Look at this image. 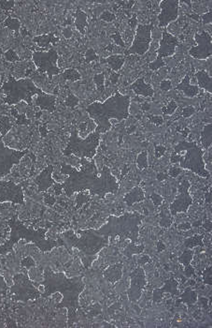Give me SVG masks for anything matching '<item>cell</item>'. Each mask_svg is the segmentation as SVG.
Wrapping results in <instances>:
<instances>
[{
  "label": "cell",
  "mask_w": 212,
  "mask_h": 328,
  "mask_svg": "<svg viewBox=\"0 0 212 328\" xmlns=\"http://www.w3.org/2000/svg\"><path fill=\"white\" fill-rule=\"evenodd\" d=\"M201 142L203 146L208 149L212 145V124L207 125L202 132V137H201Z\"/></svg>",
  "instance_id": "obj_22"
},
{
  "label": "cell",
  "mask_w": 212,
  "mask_h": 328,
  "mask_svg": "<svg viewBox=\"0 0 212 328\" xmlns=\"http://www.w3.org/2000/svg\"><path fill=\"white\" fill-rule=\"evenodd\" d=\"M52 171H53V167L50 166L36 178V183L39 186V190H45L51 184H53V180L51 178V175L53 173Z\"/></svg>",
  "instance_id": "obj_19"
},
{
  "label": "cell",
  "mask_w": 212,
  "mask_h": 328,
  "mask_svg": "<svg viewBox=\"0 0 212 328\" xmlns=\"http://www.w3.org/2000/svg\"><path fill=\"white\" fill-rule=\"evenodd\" d=\"M178 0L160 1L161 12L158 15L159 27H166L168 24L178 18Z\"/></svg>",
  "instance_id": "obj_11"
},
{
  "label": "cell",
  "mask_w": 212,
  "mask_h": 328,
  "mask_svg": "<svg viewBox=\"0 0 212 328\" xmlns=\"http://www.w3.org/2000/svg\"><path fill=\"white\" fill-rule=\"evenodd\" d=\"M109 67L114 71H119L125 62V58L123 55H112L105 60Z\"/></svg>",
  "instance_id": "obj_21"
},
{
  "label": "cell",
  "mask_w": 212,
  "mask_h": 328,
  "mask_svg": "<svg viewBox=\"0 0 212 328\" xmlns=\"http://www.w3.org/2000/svg\"><path fill=\"white\" fill-rule=\"evenodd\" d=\"M141 216L137 213H126L121 217H110L107 223L97 232L100 234L120 235L135 240L138 237Z\"/></svg>",
  "instance_id": "obj_5"
},
{
  "label": "cell",
  "mask_w": 212,
  "mask_h": 328,
  "mask_svg": "<svg viewBox=\"0 0 212 328\" xmlns=\"http://www.w3.org/2000/svg\"><path fill=\"white\" fill-rule=\"evenodd\" d=\"M169 174H170V176H173V177H176V176H178V175L180 174V169H178V168H173V169L170 170Z\"/></svg>",
  "instance_id": "obj_35"
},
{
  "label": "cell",
  "mask_w": 212,
  "mask_h": 328,
  "mask_svg": "<svg viewBox=\"0 0 212 328\" xmlns=\"http://www.w3.org/2000/svg\"><path fill=\"white\" fill-rule=\"evenodd\" d=\"M119 77H120V74H118V73H113V74L111 75V81H112V82H113V83H116L117 81H118Z\"/></svg>",
  "instance_id": "obj_37"
},
{
  "label": "cell",
  "mask_w": 212,
  "mask_h": 328,
  "mask_svg": "<svg viewBox=\"0 0 212 328\" xmlns=\"http://www.w3.org/2000/svg\"><path fill=\"white\" fill-rule=\"evenodd\" d=\"M100 18H101L102 20H104L105 22L110 23V22H112V21H114V20L116 19V16H115V14H113V13H111L110 12L106 11V12H104L101 14Z\"/></svg>",
  "instance_id": "obj_27"
},
{
  "label": "cell",
  "mask_w": 212,
  "mask_h": 328,
  "mask_svg": "<svg viewBox=\"0 0 212 328\" xmlns=\"http://www.w3.org/2000/svg\"><path fill=\"white\" fill-rule=\"evenodd\" d=\"M12 202L24 203V191L22 187L12 181H0V203Z\"/></svg>",
  "instance_id": "obj_12"
},
{
  "label": "cell",
  "mask_w": 212,
  "mask_h": 328,
  "mask_svg": "<svg viewBox=\"0 0 212 328\" xmlns=\"http://www.w3.org/2000/svg\"><path fill=\"white\" fill-rule=\"evenodd\" d=\"M100 142V133L94 131L85 138H82L77 129L71 131V137L67 148L64 150L65 155H75L82 159H93Z\"/></svg>",
  "instance_id": "obj_6"
},
{
  "label": "cell",
  "mask_w": 212,
  "mask_h": 328,
  "mask_svg": "<svg viewBox=\"0 0 212 328\" xmlns=\"http://www.w3.org/2000/svg\"><path fill=\"white\" fill-rule=\"evenodd\" d=\"M0 55H2V50L0 49Z\"/></svg>",
  "instance_id": "obj_39"
},
{
  "label": "cell",
  "mask_w": 212,
  "mask_h": 328,
  "mask_svg": "<svg viewBox=\"0 0 212 328\" xmlns=\"http://www.w3.org/2000/svg\"><path fill=\"white\" fill-rule=\"evenodd\" d=\"M128 23H129V25L131 26L133 32H135V30H136V28H137V26H138V24H137V16L134 15V16L130 19Z\"/></svg>",
  "instance_id": "obj_34"
},
{
  "label": "cell",
  "mask_w": 212,
  "mask_h": 328,
  "mask_svg": "<svg viewBox=\"0 0 212 328\" xmlns=\"http://www.w3.org/2000/svg\"><path fill=\"white\" fill-rule=\"evenodd\" d=\"M194 113V108L193 106H187L182 111V115H183V117H191Z\"/></svg>",
  "instance_id": "obj_33"
},
{
  "label": "cell",
  "mask_w": 212,
  "mask_h": 328,
  "mask_svg": "<svg viewBox=\"0 0 212 328\" xmlns=\"http://www.w3.org/2000/svg\"><path fill=\"white\" fill-rule=\"evenodd\" d=\"M178 91H182L188 98H194L199 94V87L194 84H191L189 74L185 75L182 81L179 82L176 87Z\"/></svg>",
  "instance_id": "obj_17"
},
{
  "label": "cell",
  "mask_w": 212,
  "mask_h": 328,
  "mask_svg": "<svg viewBox=\"0 0 212 328\" xmlns=\"http://www.w3.org/2000/svg\"><path fill=\"white\" fill-rule=\"evenodd\" d=\"M138 164H139V167L141 169H144L148 166V163H147V152H142L139 158H138Z\"/></svg>",
  "instance_id": "obj_25"
},
{
  "label": "cell",
  "mask_w": 212,
  "mask_h": 328,
  "mask_svg": "<svg viewBox=\"0 0 212 328\" xmlns=\"http://www.w3.org/2000/svg\"><path fill=\"white\" fill-rule=\"evenodd\" d=\"M2 90L5 94V102L9 105H14L21 102H25L28 105L33 104V97L44 93L30 78L14 79L11 77L4 82Z\"/></svg>",
  "instance_id": "obj_4"
},
{
  "label": "cell",
  "mask_w": 212,
  "mask_h": 328,
  "mask_svg": "<svg viewBox=\"0 0 212 328\" xmlns=\"http://www.w3.org/2000/svg\"><path fill=\"white\" fill-rule=\"evenodd\" d=\"M56 97L53 95L44 93L36 96L35 103L41 110H47L49 112H53L55 109Z\"/></svg>",
  "instance_id": "obj_16"
},
{
  "label": "cell",
  "mask_w": 212,
  "mask_h": 328,
  "mask_svg": "<svg viewBox=\"0 0 212 328\" xmlns=\"http://www.w3.org/2000/svg\"><path fill=\"white\" fill-rule=\"evenodd\" d=\"M177 108V103L174 101H171L167 105L163 108V113L165 115H172Z\"/></svg>",
  "instance_id": "obj_23"
},
{
  "label": "cell",
  "mask_w": 212,
  "mask_h": 328,
  "mask_svg": "<svg viewBox=\"0 0 212 328\" xmlns=\"http://www.w3.org/2000/svg\"><path fill=\"white\" fill-rule=\"evenodd\" d=\"M151 108V106H150V104H148V103H144V104H142V109L144 110V111H147V110H149Z\"/></svg>",
  "instance_id": "obj_38"
},
{
  "label": "cell",
  "mask_w": 212,
  "mask_h": 328,
  "mask_svg": "<svg viewBox=\"0 0 212 328\" xmlns=\"http://www.w3.org/2000/svg\"><path fill=\"white\" fill-rule=\"evenodd\" d=\"M177 46H178V39L177 37L168 33L165 30L163 32L162 39L160 41L159 47L157 50V58L163 59L164 58L172 57L175 54Z\"/></svg>",
  "instance_id": "obj_14"
},
{
  "label": "cell",
  "mask_w": 212,
  "mask_h": 328,
  "mask_svg": "<svg viewBox=\"0 0 212 328\" xmlns=\"http://www.w3.org/2000/svg\"><path fill=\"white\" fill-rule=\"evenodd\" d=\"M112 38H113V40L115 41V42H116L117 45L123 47V48L125 47V42L123 41V39H122V37L120 35V33H118V32L115 33L114 35H112Z\"/></svg>",
  "instance_id": "obj_29"
},
{
  "label": "cell",
  "mask_w": 212,
  "mask_h": 328,
  "mask_svg": "<svg viewBox=\"0 0 212 328\" xmlns=\"http://www.w3.org/2000/svg\"><path fill=\"white\" fill-rule=\"evenodd\" d=\"M195 78L198 82V85L201 88L205 89L206 91L212 93V80L211 74H209L206 70H198L195 73Z\"/></svg>",
  "instance_id": "obj_18"
},
{
  "label": "cell",
  "mask_w": 212,
  "mask_h": 328,
  "mask_svg": "<svg viewBox=\"0 0 212 328\" xmlns=\"http://www.w3.org/2000/svg\"><path fill=\"white\" fill-rule=\"evenodd\" d=\"M130 103L128 95L115 92L103 102H93L86 108V111L97 125L95 131L105 133L111 129V119L121 121L129 117Z\"/></svg>",
  "instance_id": "obj_2"
},
{
  "label": "cell",
  "mask_w": 212,
  "mask_h": 328,
  "mask_svg": "<svg viewBox=\"0 0 212 328\" xmlns=\"http://www.w3.org/2000/svg\"><path fill=\"white\" fill-rule=\"evenodd\" d=\"M165 66V61L163 59L156 58L155 60H153L152 63H150V69L152 70H159L161 67Z\"/></svg>",
  "instance_id": "obj_24"
},
{
  "label": "cell",
  "mask_w": 212,
  "mask_h": 328,
  "mask_svg": "<svg viewBox=\"0 0 212 328\" xmlns=\"http://www.w3.org/2000/svg\"><path fill=\"white\" fill-rule=\"evenodd\" d=\"M59 55L55 49H50L47 52L35 51L32 54V60L37 68L38 72L46 73L50 80L59 74L61 69L58 67Z\"/></svg>",
  "instance_id": "obj_7"
},
{
  "label": "cell",
  "mask_w": 212,
  "mask_h": 328,
  "mask_svg": "<svg viewBox=\"0 0 212 328\" xmlns=\"http://www.w3.org/2000/svg\"><path fill=\"white\" fill-rule=\"evenodd\" d=\"M61 172L68 176L63 184V188L68 196H71L75 192L88 190L92 195L104 197L107 193L114 194L118 191V180L111 174L110 169L104 166L101 170H98L94 162L83 161L80 169L64 164Z\"/></svg>",
  "instance_id": "obj_1"
},
{
  "label": "cell",
  "mask_w": 212,
  "mask_h": 328,
  "mask_svg": "<svg viewBox=\"0 0 212 328\" xmlns=\"http://www.w3.org/2000/svg\"><path fill=\"white\" fill-rule=\"evenodd\" d=\"M165 148H164L163 146H157L156 147V156L159 158L163 155V153L165 152Z\"/></svg>",
  "instance_id": "obj_36"
},
{
  "label": "cell",
  "mask_w": 212,
  "mask_h": 328,
  "mask_svg": "<svg viewBox=\"0 0 212 328\" xmlns=\"http://www.w3.org/2000/svg\"><path fill=\"white\" fill-rule=\"evenodd\" d=\"M194 41L196 45L189 50V55L194 59L205 60L212 57V35L206 31L195 33Z\"/></svg>",
  "instance_id": "obj_10"
},
{
  "label": "cell",
  "mask_w": 212,
  "mask_h": 328,
  "mask_svg": "<svg viewBox=\"0 0 212 328\" xmlns=\"http://www.w3.org/2000/svg\"><path fill=\"white\" fill-rule=\"evenodd\" d=\"M144 199V191L140 187H135L130 193L126 194L124 197V202L127 205H132L135 203L141 202Z\"/></svg>",
  "instance_id": "obj_20"
},
{
  "label": "cell",
  "mask_w": 212,
  "mask_h": 328,
  "mask_svg": "<svg viewBox=\"0 0 212 328\" xmlns=\"http://www.w3.org/2000/svg\"><path fill=\"white\" fill-rule=\"evenodd\" d=\"M94 80H95L96 84H97L98 86L101 87L100 90H103V89H104V75H103V74L97 75V76H95Z\"/></svg>",
  "instance_id": "obj_31"
},
{
  "label": "cell",
  "mask_w": 212,
  "mask_h": 328,
  "mask_svg": "<svg viewBox=\"0 0 212 328\" xmlns=\"http://www.w3.org/2000/svg\"><path fill=\"white\" fill-rule=\"evenodd\" d=\"M189 187L190 182L188 180H184L178 187V195L170 205L172 215H176L178 212H186L189 206L192 205L193 198L189 194Z\"/></svg>",
  "instance_id": "obj_13"
},
{
  "label": "cell",
  "mask_w": 212,
  "mask_h": 328,
  "mask_svg": "<svg viewBox=\"0 0 212 328\" xmlns=\"http://www.w3.org/2000/svg\"><path fill=\"white\" fill-rule=\"evenodd\" d=\"M172 164H179L183 169L189 170L202 177H209L210 172L206 169L203 159V150L194 142H180L174 148L171 156Z\"/></svg>",
  "instance_id": "obj_3"
},
{
  "label": "cell",
  "mask_w": 212,
  "mask_h": 328,
  "mask_svg": "<svg viewBox=\"0 0 212 328\" xmlns=\"http://www.w3.org/2000/svg\"><path fill=\"white\" fill-rule=\"evenodd\" d=\"M130 88L135 92V94L142 97L152 98L154 95L153 86L150 83L145 82L144 78H139L136 82H133L130 85Z\"/></svg>",
  "instance_id": "obj_15"
},
{
  "label": "cell",
  "mask_w": 212,
  "mask_h": 328,
  "mask_svg": "<svg viewBox=\"0 0 212 328\" xmlns=\"http://www.w3.org/2000/svg\"><path fill=\"white\" fill-rule=\"evenodd\" d=\"M85 21H86V15H85V13L81 12V13H80V16L78 17V20H77V26H78L79 30H80L81 32H83V33H84L83 25L86 23H85Z\"/></svg>",
  "instance_id": "obj_26"
},
{
  "label": "cell",
  "mask_w": 212,
  "mask_h": 328,
  "mask_svg": "<svg viewBox=\"0 0 212 328\" xmlns=\"http://www.w3.org/2000/svg\"><path fill=\"white\" fill-rule=\"evenodd\" d=\"M201 19L203 21V23H212V10L205 14H203L201 16Z\"/></svg>",
  "instance_id": "obj_32"
},
{
  "label": "cell",
  "mask_w": 212,
  "mask_h": 328,
  "mask_svg": "<svg viewBox=\"0 0 212 328\" xmlns=\"http://www.w3.org/2000/svg\"><path fill=\"white\" fill-rule=\"evenodd\" d=\"M171 87H172V83H171V81H169V80L162 81L160 83V88L163 91H168V90L171 89Z\"/></svg>",
  "instance_id": "obj_30"
},
{
  "label": "cell",
  "mask_w": 212,
  "mask_h": 328,
  "mask_svg": "<svg viewBox=\"0 0 212 328\" xmlns=\"http://www.w3.org/2000/svg\"><path fill=\"white\" fill-rule=\"evenodd\" d=\"M153 24H138L135 30V38L131 46L125 51V55H145L152 43Z\"/></svg>",
  "instance_id": "obj_8"
},
{
  "label": "cell",
  "mask_w": 212,
  "mask_h": 328,
  "mask_svg": "<svg viewBox=\"0 0 212 328\" xmlns=\"http://www.w3.org/2000/svg\"><path fill=\"white\" fill-rule=\"evenodd\" d=\"M27 150H15L5 145L0 137V178L8 176L14 165L20 164Z\"/></svg>",
  "instance_id": "obj_9"
},
{
  "label": "cell",
  "mask_w": 212,
  "mask_h": 328,
  "mask_svg": "<svg viewBox=\"0 0 212 328\" xmlns=\"http://www.w3.org/2000/svg\"><path fill=\"white\" fill-rule=\"evenodd\" d=\"M66 76L67 79H72V80H76L80 78L79 73L76 70H67L64 74Z\"/></svg>",
  "instance_id": "obj_28"
}]
</instances>
